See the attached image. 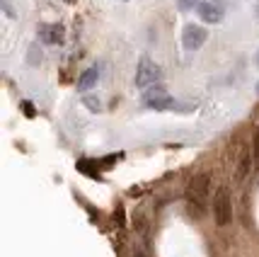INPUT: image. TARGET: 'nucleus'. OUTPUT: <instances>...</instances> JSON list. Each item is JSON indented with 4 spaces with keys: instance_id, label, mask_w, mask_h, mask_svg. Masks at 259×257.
Instances as JSON below:
<instances>
[{
    "instance_id": "nucleus-17",
    "label": "nucleus",
    "mask_w": 259,
    "mask_h": 257,
    "mask_svg": "<svg viewBox=\"0 0 259 257\" xmlns=\"http://www.w3.org/2000/svg\"><path fill=\"white\" fill-rule=\"evenodd\" d=\"M257 92H259V85H257Z\"/></svg>"
},
{
    "instance_id": "nucleus-2",
    "label": "nucleus",
    "mask_w": 259,
    "mask_h": 257,
    "mask_svg": "<svg viewBox=\"0 0 259 257\" xmlns=\"http://www.w3.org/2000/svg\"><path fill=\"white\" fill-rule=\"evenodd\" d=\"M213 218L215 226H228L233 218V201H230V192L228 187H218L213 197Z\"/></svg>"
},
{
    "instance_id": "nucleus-3",
    "label": "nucleus",
    "mask_w": 259,
    "mask_h": 257,
    "mask_svg": "<svg viewBox=\"0 0 259 257\" xmlns=\"http://www.w3.org/2000/svg\"><path fill=\"white\" fill-rule=\"evenodd\" d=\"M162 78V70L155 61H150V58H141V63H138V70H136V85L138 88H150V85H155L160 83Z\"/></svg>"
},
{
    "instance_id": "nucleus-6",
    "label": "nucleus",
    "mask_w": 259,
    "mask_h": 257,
    "mask_svg": "<svg viewBox=\"0 0 259 257\" xmlns=\"http://www.w3.org/2000/svg\"><path fill=\"white\" fill-rule=\"evenodd\" d=\"M39 39L44 44H63V27L61 24H41L39 27Z\"/></svg>"
},
{
    "instance_id": "nucleus-10",
    "label": "nucleus",
    "mask_w": 259,
    "mask_h": 257,
    "mask_svg": "<svg viewBox=\"0 0 259 257\" xmlns=\"http://www.w3.org/2000/svg\"><path fill=\"white\" fill-rule=\"evenodd\" d=\"M249 165H252V156H249V151H242V160H240V170H237V177L242 179L245 175L249 172Z\"/></svg>"
},
{
    "instance_id": "nucleus-4",
    "label": "nucleus",
    "mask_w": 259,
    "mask_h": 257,
    "mask_svg": "<svg viewBox=\"0 0 259 257\" xmlns=\"http://www.w3.org/2000/svg\"><path fill=\"white\" fill-rule=\"evenodd\" d=\"M196 15L208 24L223 22V17H226V3H223V0H206V3H199V5H196Z\"/></svg>"
},
{
    "instance_id": "nucleus-8",
    "label": "nucleus",
    "mask_w": 259,
    "mask_h": 257,
    "mask_svg": "<svg viewBox=\"0 0 259 257\" xmlns=\"http://www.w3.org/2000/svg\"><path fill=\"white\" fill-rule=\"evenodd\" d=\"M146 107L155 109V112H165V109H172V107H175V100H172L169 95H160V97L146 100Z\"/></svg>"
},
{
    "instance_id": "nucleus-9",
    "label": "nucleus",
    "mask_w": 259,
    "mask_h": 257,
    "mask_svg": "<svg viewBox=\"0 0 259 257\" xmlns=\"http://www.w3.org/2000/svg\"><path fill=\"white\" fill-rule=\"evenodd\" d=\"M41 58H44V54H41L39 44H32V46H29V54H27V63H29V66H39V63H41Z\"/></svg>"
},
{
    "instance_id": "nucleus-16",
    "label": "nucleus",
    "mask_w": 259,
    "mask_h": 257,
    "mask_svg": "<svg viewBox=\"0 0 259 257\" xmlns=\"http://www.w3.org/2000/svg\"><path fill=\"white\" fill-rule=\"evenodd\" d=\"M257 66H259V51H257Z\"/></svg>"
},
{
    "instance_id": "nucleus-18",
    "label": "nucleus",
    "mask_w": 259,
    "mask_h": 257,
    "mask_svg": "<svg viewBox=\"0 0 259 257\" xmlns=\"http://www.w3.org/2000/svg\"><path fill=\"white\" fill-rule=\"evenodd\" d=\"M121 3H126V0H121Z\"/></svg>"
},
{
    "instance_id": "nucleus-1",
    "label": "nucleus",
    "mask_w": 259,
    "mask_h": 257,
    "mask_svg": "<svg viewBox=\"0 0 259 257\" xmlns=\"http://www.w3.org/2000/svg\"><path fill=\"white\" fill-rule=\"evenodd\" d=\"M208 187H211V179H208L206 172H199V175H194V177L189 179V185H187V201H189L192 211L203 213V209H206V197H208Z\"/></svg>"
},
{
    "instance_id": "nucleus-11",
    "label": "nucleus",
    "mask_w": 259,
    "mask_h": 257,
    "mask_svg": "<svg viewBox=\"0 0 259 257\" xmlns=\"http://www.w3.org/2000/svg\"><path fill=\"white\" fill-rule=\"evenodd\" d=\"M82 104H85L90 112H100L102 109V102L97 100V97H90V95H85V97H82Z\"/></svg>"
},
{
    "instance_id": "nucleus-15",
    "label": "nucleus",
    "mask_w": 259,
    "mask_h": 257,
    "mask_svg": "<svg viewBox=\"0 0 259 257\" xmlns=\"http://www.w3.org/2000/svg\"><path fill=\"white\" fill-rule=\"evenodd\" d=\"M22 107H24V112H27V117H34V109H32V104H29V102H24Z\"/></svg>"
},
{
    "instance_id": "nucleus-14",
    "label": "nucleus",
    "mask_w": 259,
    "mask_h": 257,
    "mask_svg": "<svg viewBox=\"0 0 259 257\" xmlns=\"http://www.w3.org/2000/svg\"><path fill=\"white\" fill-rule=\"evenodd\" d=\"M254 158H257V165H259V131L254 136Z\"/></svg>"
},
{
    "instance_id": "nucleus-12",
    "label": "nucleus",
    "mask_w": 259,
    "mask_h": 257,
    "mask_svg": "<svg viewBox=\"0 0 259 257\" xmlns=\"http://www.w3.org/2000/svg\"><path fill=\"white\" fill-rule=\"evenodd\" d=\"M0 5H3V10H5V15H8L10 20H15V10H12L10 0H0Z\"/></svg>"
},
{
    "instance_id": "nucleus-5",
    "label": "nucleus",
    "mask_w": 259,
    "mask_h": 257,
    "mask_svg": "<svg viewBox=\"0 0 259 257\" xmlns=\"http://www.w3.org/2000/svg\"><path fill=\"white\" fill-rule=\"evenodd\" d=\"M206 36H208V32L203 29L201 24H187L184 32H182V46H184L187 51H196V49L203 46Z\"/></svg>"
},
{
    "instance_id": "nucleus-7",
    "label": "nucleus",
    "mask_w": 259,
    "mask_h": 257,
    "mask_svg": "<svg viewBox=\"0 0 259 257\" xmlns=\"http://www.w3.org/2000/svg\"><path fill=\"white\" fill-rule=\"evenodd\" d=\"M97 80H100V68H88V70H82V76L78 78V90L80 92H85V90H90L97 85Z\"/></svg>"
},
{
    "instance_id": "nucleus-13",
    "label": "nucleus",
    "mask_w": 259,
    "mask_h": 257,
    "mask_svg": "<svg viewBox=\"0 0 259 257\" xmlns=\"http://www.w3.org/2000/svg\"><path fill=\"white\" fill-rule=\"evenodd\" d=\"M199 0H180V10H192Z\"/></svg>"
}]
</instances>
